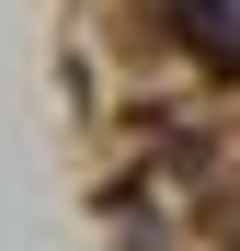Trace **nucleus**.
<instances>
[{
  "label": "nucleus",
  "mask_w": 240,
  "mask_h": 251,
  "mask_svg": "<svg viewBox=\"0 0 240 251\" xmlns=\"http://www.w3.org/2000/svg\"><path fill=\"white\" fill-rule=\"evenodd\" d=\"M172 12L194 23V46H206L217 69H240V0H172Z\"/></svg>",
  "instance_id": "obj_1"
}]
</instances>
